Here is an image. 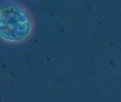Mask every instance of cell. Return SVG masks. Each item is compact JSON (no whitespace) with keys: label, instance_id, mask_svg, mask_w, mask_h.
Instances as JSON below:
<instances>
[{"label":"cell","instance_id":"6da1fadb","mask_svg":"<svg viewBox=\"0 0 121 102\" xmlns=\"http://www.w3.org/2000/svg\"><path fill=\"white\" fill-rule=\"evenodd\" d=\"M31 32V20L27 12L12 2H4L0 9V34L9 42L25 40Z\"/></svg>","mask_w":121,"mask_h":102}]
</instances>
